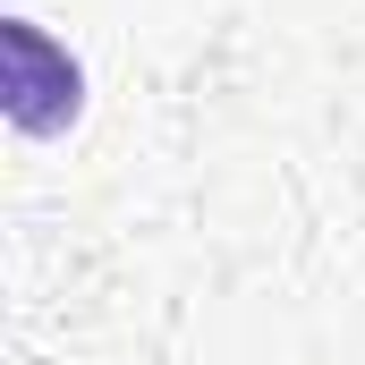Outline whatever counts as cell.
Listing matches in <instances>:
<instances>
[{
    "mask_svg": "<svg viewBox=\"0 0 365 365\" xmlns=\"http://www.w3.org/2000/svg\"><path fill=\"white\" fill-rule=\"evenodd\" d=\"M0 68H9V119L26 128V136H60L77 110H86V68L34 26V17H9L0 26Z\"/></svg>",
    "mask_w": 365,
    "mask_h": 365,
    "instance_id": "1",
    "label": "cell"
}]
</instances>
